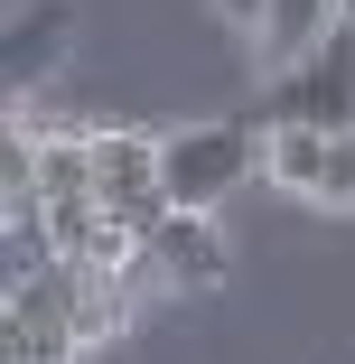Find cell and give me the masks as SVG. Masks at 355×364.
<instances>
[{"instance_id": "6da1fadb", "label": "cell", "mask_w": 355, "mask_h": 364, "mask_svg": "<svg viewBox=\"0 0 355 364\" xmlns=\"http://www.w3.org/2000/svg\"><path fill=\"white\" fill-rule=\"evenodd\" d=\"M262 140L271 122H178L159 131V178H169V205H196L216 215L225 196H243V178H262Z\"/></svg>"}, {"instance_id": "7a4b0ae2", "label": "cell", "mask_w": 355, "mask_h": 364, "mask_svg": "<svg viewBox=\"0 0 355 364\" xmlns=\"http://www.w3.org/2000/svg\"><path fill=\"white\" fill-rule=\"evenodd\" d=\"M262 178L327 215H355V122H271Z\"/></svg>"}, {"instance_id": "3957f363", "label": "cell", "mask_w": 355, "mask_h": 364, "mask_svg": "<svg viewBox=\"0 0 355 364\" xmlns=\"http://www.w3.org/2000/svg\"><path fill=\"white\" fill-rule=\"evenodd\" d=\"M94 205L122 243H150V225L169 215V178H159L150 131H94Z\"/></svg>"}, {"instance_id": "277c9868", "label": "cell", "mask_w": 355, "mask_h": 364, "mask_svg": "<svg viewBox=\"0 0 355 364\" xmlns=\"http://www.w3.org/2000/svg\"><path fill=\"white\" fill-rule=\"evenodd\" d=\"M262 122H355V19L262 85Z\"/></svg>"}, {"instance_id": "5b68a950", "label": "cell", "mask_w": 355, "mask_h": 364, "mask_svg": "<svg viewBox=\"0 0 355 364\" xmlns=\"http://www.w3.org/2000/svg\"><path fill=\"white\" fill-rule=\"evenodd\" d=\"M65 38H75V0H10V56H0L10 112H28V94L65 65Z\"/></svg>"}, {"instance_id": "8992f818", "label": "cell", "mask_w": 355, "mask_h": 364, "mask_svg": "<svg viewBox=\"0 0 355 364\" xmlns=\"http://www.w3.org/2000/svg\"><path fill=\"white\" fill-rule=\"evenodd\" d=\"M140 252H150V271H159L169 289H206V280H225V234H216V215H196V205H169Z\"/></svg>"}, {"instance_id": "52a82bcc", "label": "cell", "mask_w": 355, "mask_h": 364, "mask_svg": "<svg viewBox=\"0 0 355 364\" xmlns=\"http://www.w3.org/2000/svg\"><path fill=\"white\" fill-rule=\"evenodd\" d=\"M337 28H346V0H271L262 28H253V56H262V75H280V65L318 56Z\"/></svg>"}, {"instance_id": "ba28073f", "label": "cell", "mask_w": 355, "mask_h": 364, "mask_svg": "<svg viewBox=\"0 0 355 364\" xmlns=\"http://www.w3.org/2000/svg\"><path fill=\"white\" fill-rule=\"evenodd\" d=\"M262 10H271V0H216V19H234V28H243V38H253V28H262Z\"/></svg>"}]
</instances>
